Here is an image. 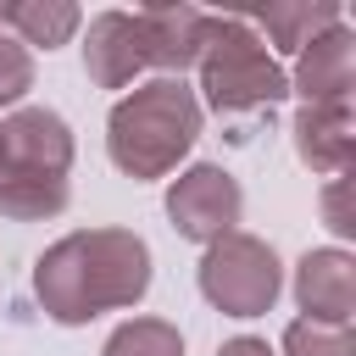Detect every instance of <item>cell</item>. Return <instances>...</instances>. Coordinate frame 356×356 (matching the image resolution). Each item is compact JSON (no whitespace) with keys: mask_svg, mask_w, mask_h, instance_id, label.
Listing matches in <instances>:
<instances>
[{"mask_svg":"<svg viewBox=\"0 0 356 356\" xmlns=\"http://www.w3.org/2000/svg\"><path fill=\"white\" fill-rule=\"evenodd\" d=\"M145 289H150V245L134 228H78L61 234L33 261V295L44 317L61 328L139 306Z\"/></svg>","mask_w":356,"mask_h":356,"instance_id":"cell-1","label":"cell"},{"mask_svg":"<svg viewBox=\"0 0 356 356\" xmlns=\"http://www.w3.org/2000/svg\"><path fill=\"white\" fill-rule=\"evenodd\" d=\"M200 100L184 78H150L134 83L111 117H106V156L117 161V172H128L134 184L167 178L200 139Z\"/></svg>","mask_w":356,"mask_h":356,"instance_id":"cell-2","label":"cell"},{"mask_svg":"<svg viewBox=\"0 0 356 356\" xmlns=\"http://www.w3.org/2000/svg\"><path fill=\"white\" fill-rule=\"evenodd\" d=\"M195 72H200L195 100H200V111L211 106L217 117L261 111L289 95V72L278 67V56L261 44V33L245 17H211V39H206Z\"/></svg>","mask_w":356,"mask_h":356,"instance_id":"cell-3","label":"cell"},{"mask_svg":"<svg viewBox=\"0 0 356 356\" xmlns=\"http://www.w3.org/2000/svg\"><path fill=\"white\" fill-rule=\"evenodd\" d=\"M284 289V267H278V250L261 239V234H222L206 245L200 256V295L222 312V317H261L273 312Z\"/></svg>","mask_w":356,"mask_h":356,"instance_id":"cell-4","label":"cell"},{"mask_svg":"<svg viewBox=\"0 0 356 356\" xmlns=\"http://www.w3.org/2000/svg\"><path fill=\"white\" fill-rule=\"evenodd\" d=\"M245 211V189L228 167L217 161H195L184 167L172 184H167V217L178 228V239H195V245H211L222 234H234Z\"/></svg>","mask_w":356,"mask_h":356,"instance_id":"cell-5","label":"cell"},{"mask_svg":"<svg viewBox=\"0 0 356 356\" xmlns=\"http://www.w3.org/2000/svg\"><path fill=\"white\" fill-rule=\"evenodd\" d=\"M350 89H356V33L334 22L328 33L295 50L289 95H300V106H350Z\"/></svg>","mask_w":356,"mask_h":356,"instance_id":"cell-6","label":"cell"},{"mask_svg":"<svg viewBox=\"0 0 356 356\" xmlns=\"http://www.w3.org/2000/svg\"><path fill=\"white\" fill-rule=\"evenodd\" d=\"M295 306L312 323L350 328L356 317V256L339 245H317L295 261Z\"/></svg>","mask_w":356,"mask_h":356,"instance_id":"cell-7","label":"cell"},{"mask_svg":"<svg viewBox=\"0 0 356 356\" xmlns=\"http://www.w3.org/2000/svg\"><path fill=\"white\" fill-rule=\"evenodd\" d=\"M139 39H145V67H156L161 78H184V67L200 61L206 39H211V11L200 6H139Z\"/></svg>","mask_w":356,"mask_h":356,"instance_id":"cell-8","label":"cell"},{"mask_svg":"<svg viewBox=\"0 0 356 356\" xmlns=\"http://www.w3.org/2000/svg\"><path fill=\"white\" fill-rule=\"evenodd\" d=\"M6 167H28V172H72V128L61 111L50 106H17L6 122Z\"/></svg>","mask_w":356,"mask_h":356,"instance_id":"cell-9","label":"cell"},{"mask_svg":"<svg viewBox=\"0 0 356 356\" xmlns=\"http://www.w3.org/2000/svg\"><path fill=\"white\" fill-rule=\"evenodd\" d=\"M83 72L100 89H128L145 72V39L134 11H95L83 33Z\"/></svg>","mask_w":356,"mask_h":356,"instance_id":"cell-10","label":"cell"},{"mask_svg":"<svg viewBox=\"0 0 356 356\" xmlns=\"http://www.w3.org/2000/svg\"><path fill=\"white\" fill-rule=\"evenodd\" d=\"M289 134H295V156L312 172H323V178L350 172V161H356V111L350 106H300Z\"/></svg>","mask_w":356,"mask_h":356,"instance_id":"cell-11","label":"cell"},{"mask_svg":"<svg viewBox=\"0 0 356 356\" xmlns=\"http://www.w3.org/2000/svg\"><path fill=\"white\" fill-rule=\"evenodd\" d=\"M245 22L267 33V39H261L267 50L295 56L300 44H312L317 33H328L334 22H345V11H339V0H267V6L250 11Z\"/></svg>","mask_w":356,"mask_h":356,"instance_id":"cell-12","label":"cell"},{"mask_svg":"<svg viewBox=\"0 0 356 356\" xmlns=\"http://www.w3.org/2000/svg\"><path fill=\"white\" fill-rule=\"evenodd\" d=\"M72 200L61 172H28V167H0V217L11 222H44L61 217Z\"/></svg>","mask_w":356,"mask_h":356,"instance_id":"cell-13","label":"cell"},{"mask_svg":"<svg viewBox=\"0 0 356 356\" xmlns=\"http://www.w3.org/2000/svg\"><path fill=\"white\" fill-rule=\"evenodd\" d=\"M0 28L17 33V44H39L56 50L83 28V11L72 0H6L0 6Z\"/></svg>","mask_w":356,"mask_h":356,"instance_id":"cell-14","label":"cell"},{"mask_svg":"<svg viewBox=\"0 0 356 356\" xmlns=\"http://www.w3.org/2000/svg\"><path fill=\"white\" fill-rule=\"evenodd\" d=\"M100 356H184V334L167 317H128L106 334Z\"/></svg>","mask_w":356,"mask_h":356,"instance_id":"cell-15","label":"cell"},{"mask_svg":"<svg viewBox=\"0 0 356 356\" xmlns=\"http://www.w3.org/2000/svg\"><path fill=\"white\" fill-rule=\"evenodd\" d=\"M284 356H356V334L350 328H334V323L295 317L284 328Z\"/></svg>","mask_w":356,"mask_h":356,"instance_id":"cell-16","label":"cell"},{"mask_svg":"<svg viewBox=\"0 0 356 356\" xmlns=\"http://www.w3.org/2000/svg\"><path fill=\"white\" fill-rule=\"evenodd\" d=\"M33 89V50L0 33V106H17Z\"/></svg>","mask_w":356,"mask_h":356,"instance_id":"cell-17","label":"cell"},{"mask_svg":"<svg viewBox=\"0 0 356 356\" xmlns=\"http://www.w3.org/2000/svg\"><path fill=\"white\" fill-rule=\"evenodd\" d=\"M350 172H334L323 184V222L339 234V239H356V206H350Z\"/></svg>","mask_w":356,"mask_h":356,"instance_id":"cell-18","label":"cell"},{"mask_svg":"<svg viewBox=\"0 0 356 356\" xmlns=\"http://www.w3.org/2000/svg\"><path fill=\"white\" fill-rule=\"evenodd\" d=\"M217 356H278L267 339H256V334H234V339H222V350Z\"/></svg>","mask_w":356,"mask_h":356,"instance_id":"cell-19","label":"cell"},{"mask_svg":"<svg viewBox=\"0 0 356 356\" xmlns=\"http://www.w3.org/2000/svg\"><path fill=\"white\" fill-rule=\"evenodd\" d=\"M0 167H6V134H0Z\"/></svg>","mask_w":356,"mask_h":356,"instance_id":"cell-20","label":"cell"}]
</instances>
